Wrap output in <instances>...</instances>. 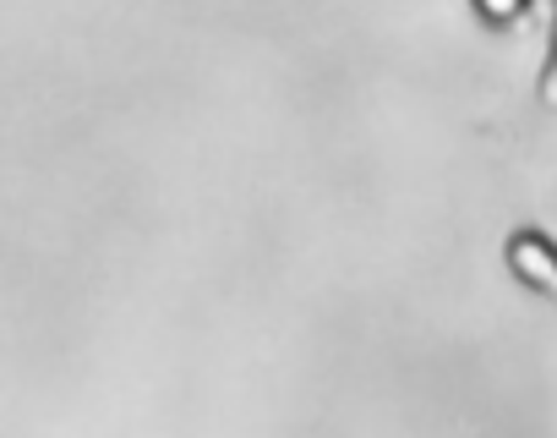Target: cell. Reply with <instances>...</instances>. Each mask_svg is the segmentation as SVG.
Listing matches in <instances>:
<instances>
[{"mask_svg": "<svg viewBox=\"0 0 557 438\" xmlns=\"http://www.w3.org/2000/svg\"><path fill=\"white\" fill-rule=\"evenodd\" d=\"M541 105H552L557 110V23H552V45H546V66H541Z\"/></svg>", "mask_w": 557, "mask_h": 438, "instance_id": "obj_3", "label": "cell"}, {"mask_svg": "<svg viewBox=\"0 0 557 438\" xmlns=\"http://www.w3.org/2000/svg\"><path fill=\"white\" fill-rule=\"evenodd\" d=\"M535 7H557V0H535Z\"/></svg>", "mask_w": 557, "mask_h": 438, "instance_id": "obj_4", "label": "cell"}, {"mask_svg": "<svg viewBox=\"0 0 557 438\" xmlns=\"http://www.w3.org/2000/svg\"><path fill=\"white\" fill-rule=\"evenodd\" d=\"M530 7H535V0H470V12H475L486 28H513Z\"/></svg>", "mask_w": 557, "mask_h": 438, "instance_id": "obj_2", "label": "cell"}, {"mask_svg": "<svg viewBox=\"0 0 557 438\" xmlns=\"http://www.w3.org/2000/svg\"><path fill=\"white\" fill-rule=\"evenodd\" d=\"M503 258H508V275H513L524 291L557 302V242H552V236H541V231H513L508 247H503Z\"/></svg>", "mask_w": 557, "mask_h": 438, "instance_id": "obj_1", "label": "cell"}]
</instances>
